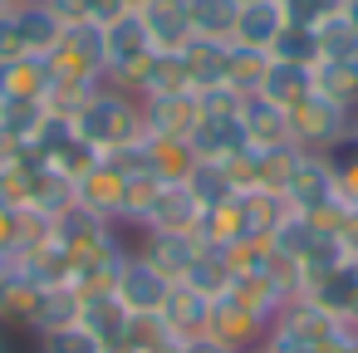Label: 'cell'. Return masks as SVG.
<instances>
[{
	"label": "cell",
	"instance_id": "cell-12",
	"mask_svg": "<svg viewBox=\"0 0 358 353\" xmlns=\"http://www.w3.org/2000/svg\"><path fill=\"white\" fill-rule=\"evenodd\" d=\"M143 123L152 138H192V128L201 123V103L192 89L157 94V99H143Z\"/></svg>",
	"mask_w": 358,
	"mask_h": 353
},
{
	"label": "cell",
	"instance_id": "cell-39",
	"mask_svg": "<svg viewBox=\"0 0 358 353\" xmlns=\"http://www.w3.org/2000/svg\"><path fill=\"white\" fill-rule=\"evenodd\" d=\"M226 260H231L236 280L241 275H265L270 260H275V245H270V236H241L236 245H226Z\"/></svg>",
	"mask_w": 358,
	"mask_h": 353
},
{
	"label": "cell",
	"instance_id": "cell-38",
	"mask_svg": "<svg viewBox=\"0 0 358 353\" xmlns=\"http://www.w3.org/2000/svg\"><path fill=\"white\" fill-rule=\"evenodd\" d=\"M45 6L64 20V25H103L118 10H128L123 0H45Z\"/></svg>",
	"mask_w": 358,
	"mask_h": 353
},
{
	"label": "cell",
	"instance_id": "cell-58",
	"mask_svg": "<svg viewBox=\"0 0 358 353\" xmlns=\"http://www.w3.org/2000/svg\"><path fill=\"white\" fill-rule=\"evenodd\" d=\"M353 270H358V260H353Z\"/></svg>",
	"mask_w": 358,
	"mask_h": 353
},
{
	"label": "cell",
	"instance_id": "cell-55",
	"mask_svg": "<svg viewBox=\"0 0 358 353\" xmlns=\"http://www.w3.org/2000/svg\"><path fill=\"white\" fill-rule=\"evenodd\" d=\"M245 353H270V348H265V343H260V348H245Z\"/></svg>",
	"mask_w": 358,
	"mask_h": 353
},
{
	"label": "cell",
	"instance_id": "cell-60",
	"mask_svg": "<svg viewBox=\"0 0 358 353\" xmlns=\"http://www.w3.org/2000/svg\"><path fill=\"white\" fill-rule=\"evenodd\" d=\"M241 6H245V0H241Z\"/></svg>",
	"mask_w": 358,
	"mask_h": 353
},
{
	"label": "cell",
	"instance_id": "cell-29",
	"mask_svg": "<svg viewBox=\"0 0 358 353\" xmlns=\"http://www.w3.org/2000/svg\"><path fill=\"white\" fill-rule=\"evenodd\" d=\"M192 10V35L196 40H236V15H241V0H187Z\"/></svg>",
	"mask_w": 358,
	"mask_h": 353
},
{
	"label": "cell",
	"instance_id": "cell-27",
	"mask_svg": "<svg viewBox=\"0 0 358 353\" xmlns=\"http://www.w3.org/2000/svg\"><path fill=\"white\" fill-rule=\"evenodd\" d=\"M226 55H231V45H221V40H192L182 50V69H187L192 94L211 89V84H226Z\"/></svg>",
	"mask_w": 358,
	"mask_h": 353
},
{
	"label": "cell",
	"instance_id": "cell-15",
	"mask_svg": "<svg viewBox=\"0 0 358 353\" xmlns=\"http://www.w3.org/2000/svg\"><path fill=\"white\" fill-rule=\"evenodd\" d=\"M187 143H192V152H196L201 162H226V157H236L241 147H250L241 113H236V118H206V113H201V123L192 128Z\"/></svg>",
	"mask_w": 358,
	"mask_h": 353
},
{
	"label": "cell",
	"instance_id": "cell-45",
	"mask_svg": "<svg viewBox=\"0 0 358 353\" xmlns=\"http://www.w3.org/2000/svg\"><path fill=\"white\" fill-rule=\"evenodd\" d=\"M343 6H348V0H289V20H299V25L319 30V25L338 20V15H343Z\"/></svg>",
	"mask_w": 358,
	"mask_h": 353
},
{
	"label": "cell",
	"instance_id": "cell-10",
	"mask_svg": "<svg viewBox=\"0 0 358 353\" xmlns=\"http://www.w3.org/2000/svg\"><path fill=\"white\" fill-rule=\"evenodd\" d=\"M123 192H128V172H118L108 157H103L99 167H89V172L74 182V201L89 206L94 216L113 221V226H123Z\"/></svg>",
	"mask_w": 358,
	"mask_h": 353
},
{
	"label": "cell",
	"instance_id": "cell-14",
	"mask_svg": "<svg viewBox=\"0 0 358 353\" xmlns=\"http://www.w3.org/2000/svg\"><path fill=\"white\" fill-rule=\"evenodd\" d=\"M10 270H20L30 284H40V289H50V284H69V275H74V265H69V250L50 236V240H35V245H25V250H15L10 255Z\"/></svg>",
	"mask_w": 358,
	"mask_h": 353
},
{
	"label": "cell",
	"instance_id": "cell-35",
	"mask_svg": "<svg viewBox=\"0 0 358 353\" xmlns=\"http://www.w3.org/2000/svg\"><path fill=\"white\" fill-rule=\"evenodd\" d=\"M265 64H270V55L231 45V55H226V84H231L236 94H245V99H250V94L260 89V79H265Z\"/></svg>",
	"mask_w": 358,
	"mask_h": 353
},
{
	"label": "cell",
	"instance_id": "cell-9",
	"mask_svg": "<svg viewBox=\"0 0 358 353\" xmlns=\"http://www.w3.org/2000/svg\"><path fill=\"white\" fill-rule=\"evenodd\" d=\"M143 15V30L152 40L157 55H182L196 35H192V10H187V0H143L138 6Z\"/></svg>",
	"mask_w": 358,
	"mask_h": 353
},
{
	"label": "cell",
	"instance_id": "cell-41",
	"mask_svg": "<svg viewBox=\"0 0 358 353\" xmlns=\"http://www.w3.org/2000/svg\"><path fill=\"white\" fill-rule=\"evenodd\" d=\"M35 348L40 353H108L84 324H64V329H50V333H40L35 338Z\"/></svg>",
	"mask_w": 358,
	"mask_h": 353
},
{
	"label": "cell",
	"instance_id": "cell-61",
	"mask_svg": "<svg viewBox=\"0 0 358 353\" xmlns=\"http://www.w3.org/2000/svg\"><path fill=\"white\" fill-rule=\"evenodd\" d=\"M353 329H358V324H353Z\"/></svg>",
	"mask_w": 358,
	"mask_h": 353
},
{
	"label": "cell",
	"instance_id": "cell-46",
	"mask_svg": "<svg viewBox=\"0 0 358 353\" xmlns=\"http://www.w3.org/2000/svg\"><path fill=\"white\" fill-rule=\"evenodd\" d=\"M20 250V211L0 201V260H10Z\"/></svg>",
	"mask_w": 358,
	"mask_h": 353
},
{
	"label": "cell",
	"instance_id": "cell-28",
	"mask_svg": "<svg viewBox=\"0 0 358 353\" xmlns=\"http://www.w3.org/2000/svg\"><path fill=\"white\" fill-rule=\"evenodd\" d=\"M314 94L358 113V59H319L314 64Z\"/></svg>",
	"mask_w": 358,
	"mask_h": 353
},
{
	"label": "cell",
	"instance_id": "cell-59",
	"mask_svg": "<svg viewBox=\"0 0 358 353\" xmlns=\"http://www.w3.org/2000/svg\"><path fill=\"white\" fill-rule=\"evenodd\" d=\"M285 6H289V0H285Z\"/></svg>",
	"mask_w": 358,
	"mask_h": 353
},
{
	"label": "cell",
	"instance_id": "cell-20",
	"mask_svg": "<svg viewBox=\"0 0 358 353\" xmlns=\"http://www.w3.org/2000/svg\"><path fill=\"white\" fill-rule=\"evenodd\" d=\"M143 152H148V172H152L157 182H167V187L187 182L192 167L201 162L187 138H152V133H148V138H143Z\"/></svg>",
	"mask_w": 358,
	"mask_h": 353
},
{
	"label": "cell",
	"instance_id": "cell-1",
	"mask_svg": "<svg viewBox=\"0 0 358 353\" xmlns=\"http://www.w3.org/2000/svg\"><path fill=\"white\" fill-rule=\"evenodd\" d=\"M79 138L94 143L103 157L118 152V147H133L148 138V123H143V99H133L128 89H113V84H99L94 99L79 108L74 118Z\"/></svg>",
	"mask_w": 358,
	"mask_h": 353
},
{
	"label": "cell",
	"instance_id": "cell-22",
	"mask_svg": "<svg viewBox=\"0 0 358 353\" xmlns=\"http://www.w3.org/2000/svg\"><path fill=\"white\" fill-rule=\"evenodd\" d=\"M241 123H245V143H250V147H285V143H289V113L275 108V103L260 99V94L245 99Z\"/></svg>",
	"mask_w": 358,
	"mask_h": 353
},
{
	"label": "cell",
	"instance_id": "cell-51",
	"mask_svg": "<svg viewBox=\"0 0 358 353\" xmlns=\"http://www.w3.org/2000/svg\"><path fill=\"white\" fill-rule=\"evenodd\" d=\"M343 20H348V30L358 35V0H348V6H343Z\"/></svg>",
	"mask_w": 358,
	"mask_h": 353
},
{
	"label": "cell",
	"instance_id": "cell-16",
	"mask_svg": "<svg viewBox=\"0 0 358 353\" xmlns=\"http://www.w3.org/2000/svg\"><path fill=\"white\" fill-rule=\"evenodd\" d=\"M196 226H201V201L192 196V187H187V182H177V187H162V192H157V206H152V216H148V226H143V231H177V236H196Z\"/></svg>",
	"mask_w": 358,
	"mask_h": 353
},
{
	"label": "cell",
	"instance_id": "cell-40",
	"mask_svg": "<svg viewBox=\"0 0 358 353\" xmlns=\"http://www.w3.org/2000/svg\"><path fill=\"white\" fill-rule=\"evenodd\" d=\"M45 103H35V99H0V128H6L10 138H20V143H30L35 138V128L45 123Z\"/></svg>",
	"mask_w": 358,
	"mask_h": 353
},
{
	"label": "cell",
	"instance_id": "cell-3",
	"mask_svg": "<svg viewBox=\"0 0 358 353\" xmlns=\"http://www.w3.org/2000/svg\"><path fill=\"white\" fill-rule=\"evenodd\" d=\"M348 133H353V113L324 94H309L304 103L289 108V143L299 152H334Z\"/></svg>",
	"mask_w": 358,
	"mask_h": 353
},
{
	"label": "cell",
	"instance_id": "cell-42",
	"mask_svg": "<svg viewBox=\"0 0 358 353\" xmlns=\"http://www.w3.org/2000/svg\"><path fill=\"white\" fill-rule=\"evenodd\" d=\"M99 162H103V152H99L94 143H84L79 133H74V138H69V143L50 157V167H55L59 177H69V182H79V177H84L89 167H99Z\"/></svg>",
	"mask_w": 358,
	"mask_h": 353
},
{
	"label": "cell",
	"instance_id": "cell-32",
	"mask_svg": "<svg viewBox=\"0 0 358 353\" xmlns=\"http://www.w3.org/2000/svg\"><path fill=\"white\" fill-rule=\"evenodd\" d=\"M167 182H157L152 172H128V192H123V231H143L152 206H157V192Z\"/></svg>",
	"mask_w": 358,
	"mask_h": 353
},
{
	"label": "cell",
	"instance_id": "cell-7",
	"mask_svg": "<svg viewBox=\"0 0 358 353\" xmlns=\"http://www.w3.org/2000/svg\"><path fill=\"white\" fill-rule=\"evenodd\" d=\"M113 294H118V304H123L128 314H157V309L167 304V294H172V280H162V275H157L138 250H128V260H123V270H118Z\"/></svg>",
	"mask_w": 358,
	"mask_h": 353
},
{
	"label": "cell",
	"instance_id": "cell-6",
	"mask_svg": "<svg viewBox=\"0 0 358 353\" xmlns=\"http://www.w3.org/2000/svg\"><path fill=\"white\" fill-rule=\"evenodd\" d=\"M285 201H289V211H299V216H314V211L338 206L329 152H299V157H294V172H289V182H285Z\"/></svg>",
	"mask_w": 358,
	"mask_h": 353
},
{
	"label": "cell",
	"instance_id": "cell-36",
	"mask_svg": "<svg viewBox=\"0 0 358 353\" xmlns=\"http://www.w3.org/2000/svg\"><path fill=\"white\" fill-rule=\"evenodd\" d=\"M245 201V221H250V236H270L285 216H289V201L285 192H241Z\"/></svg>",
	"mask_w": 358,
	"mask_h": 353
},
{
	"label": "cell",
	"instance_id": "cell-54",
	"mask_svg": "<svg viewBox=\"0 0 358 353\" xmlns=\"http://www.w3.org/2000/svg\"><path fill=\"white\" fill-rule=\"evenodd\" d=\"M6 270H10V260H0V280H6Z\"/></svg>",
	"mask_w": 358,
	"mask_h": 353
},
{
	"label": "cell",
	"instance_id": "cell-57",
	"mask_svg": "<svg viewBox=\"0 0 358 353\" xmlns=\"http://www.w3.org/2000/svg\"><path fill=\"white\" fill-rule=\"evenodd\" d=\"M15 6H25V0H15Z\"/></svg>",
	"mask_w": 358,
	"mask_h": 353
},
{
	"label": "cell",
	"instance_id": "cell-30",
	"mask_svg": "<svg viewBox=\"0 0 358 353\" xmlns=\"http://www.w3.org/2000/svg\"><path fill=\"white\" fill-rule=\"evenodd\" d=\"M79 309H84V294L74 284H50L40 289V309H35V324L30 333H50V329H64V324H79Z\"/></svg>",
	"mask_w": 358,
	"mask_h": 353
},
{
	"label": "cell",
	"instance_id": "cell-50",
	"mask_svg": "<svg viewBox=\"0 0 358 353\" xmlns=\"http://www.w3.org/2000/svg\"><path fill=\"white\" fill-rule=\"evenodd\" d=\"M177 353H226V348H216L211 338H192V343H182Z\"/></svg>",
	"mask_w": 358,
	"mask_h": 353
},
{
	"label": "cell",
	"instance_id": "cell-8",
	"mask_svg": "<svg viewBox=\"0 0 358 353\" xmlns=\"http://www.w3.org/2000/svg\"><path fill=\"white\" fill-rule=\"evenodd\" d=\"M133 250H138L162 280L182 284L187 270H192V260H196V250H201V240H196V236H177V231H138Z\"/></svg>",
	"mask_w": 358,
	"mask_h": 353
},
{
	"label": "cell",
	"instance_id": "cell-53",
	"mask_svg": "<svg viewBox=\"0 0 358 353\" xmlns=\"http://www.w3.org/2000/svg\"><path fill=\"white\" fill-rule=\"evenodd\" d=\"M6 10H15V0H0V15H6Z\"/></svg>",
	"mask_w": 358,
	"mask_h": 353
},
{
	"label": "cell",
	"instance_id": "cell-24",
	"mask_svg": "<svg viewBox=\"0 0 358 353\" xmlns=\"http://www.w3.org/2000/svg\"><path fill=\"white\" fill-rule=\"evenodd\" d=\"M35 309H40V284H30L20 270H6V280H0V329L30 333Z\"/></svg>",
	"mask_w": 358,
	"mask_h": 353
},
{
	"label": "cell",
	"instance_id": "cell-25",
	"mask_svg": "<svg viewBox=\"0 0 358 353\" xmlns=\"http://www.w3.org/2000/svg\"><path fill=\"white\" fill-rule=\"evenodd\" d=\"M241 236H250V221H245V201H241V192L201 211L196 240H206V245H236Z\"/></svg>",
	"mask_w": 358,
	"mask_h": 353
},
{
	"label": "cell",
	"instance_id": "cell-37",
	"mask_svg": "<svg viewBox=\"0 0 358 353\" xmlns=\"http://www.w3.org/2000/svg\"><path fill=\"white\" fill-rule=\"evenodd\" d=\"M187 187H192V196L201 201V211L216 206V201H226V196H236V182H231V172H226L221 162H196L192 177H187Z\"/></svg>",
	"mask_w": 358,
	"mask_h": 353
},
{
	"label": "cell",
	"instance_id": "cell-26",
	"mask_svg": "<svg viewBox=\"0 0 358 353\" xmlns=\"http://www.w3.org/2000/svg\"><path fill=\"white\" fill-rule=\"evenodd\" d=\"M182 284H192V289L206 294V299H221V294L236 284V270H231V260H226V245H206V240H201V250H196V260H192V270H187Z\"/></svg>",
	"mask_w": 358,
	"mask_h": 353
},
{
	"label": "cell",
	"instance_id": "cell-23",
	"mask_svg": "<svg viewBox=\"0 0 358 353\" xmlns=\"http://www.w3.org/2000/svg\"><path fill=\"white\" fill-rule=\"evenodd\" d=\"M50 79L55 74H50V64L40 55H20L10 64H0V99H35V103H45Z\"/></svg>",
	"mask_w": 358,
	"mask_h": 353
},
{
	"label": "cell",
	"instance_id": "cell-21",
	"mask_svg": "<svg viewBox=\"0 0 358 353\" xmlns=\"http://www.w3.org/2000/svg\"><path fill=\"white\" fill-rule=\"evenodd\" d=\"M133 99H157V94H182V89H192L187 84V69H182V55H157L152 50V59L123 84Z\"/></svg>",
	"mask_w": 358,
	"mask_h": 353
},
{
	"label": "cell",
	"instance_id": "cell-49",
	"mask_svg": "<svg viewBox=\"0 0 358 353\" xmlns=\"http://www.w3.org/2000/svg\"><path fill=\"white\" fill-rule=\"evenodd\" d=\"M20 152H25V143H20V138H10L6 128H0V167H6V162H15Z\"/></svg>",
	"mask_w": 358,
	"mask_h": 353
},
{
	"label": "cell",
	"instance_id": "cell-2",
	"mask_svg": "<svg viewBox=\"0 0 358 353\" xmlns=\"http://www.w3.org/2000/svg\"><path fill=\"white\" fill-rule=\"evenodd\" d=\"M99 30H103V84L123 89V84L152 59V40H148V30H143V15L128 6V10H118L113 20H103Z\"/></svg>",
	"mask_w": 358,
	"mask_h": 353
},
{
	"label": "cell",
	"instance_id": "cell-31",
	"mask_svg": "<svg viewBox=\"0 0 358 353\" xmlns=\"http://www.w3.org/2000/svg\"><path fill=\"white\" fill-rule=\"evenodd\" d=\"M231 294H236L241 304H250V309H255L260 319H270V324H275V314L294 299V294H289L275 275H241V280L231 284Z\"/></svg>",
	"mask_w": 358,
	"mask_h": 353
},
{
	"label": "cell",
	"instance_id": "cell-34",
	"mask_svg": "<svg viewBox=\"0 0 358 353\" xmlns=\"http://www.w3.org/2000/svg\"><path fill=\"white\" fill-rule=\"evenodd\" d=\"M329 162H334V192H338V206H353V211H358V133H348V138L329 152Z\"/></svg>",
	"mask_w": 358,
	"mask_h": 353
},
{
	"label": "cell",
	"instance_id": "cell-33",
	"mask_svg": "<svg viewBox=\"0 0 358 353\" xmlns=\"http://www.w3.org/2000/svg\"><path fill=\"white\" fill-rule=\"evenodd\" d=\"M270 59H285V64H319V35L309 30V25H299V20H289L285 30H280V40L270 45Z\"/></svg>",
	"mask_w": 358,
	"mask_h": 353
},
{
	"label": "cell",
	"instance_id": "cell-5",
	"mask_svg": "<svg viewBox=\"0 0 358 353\" xmlns=\"http://www.w3.org/2000/svg\"><path fill=\"white\" fill-rule=\"evenodd\" d=\"M270 333V319H260L250 304H241L231 289L221 299H211V319H206V338L226 353H245V348H260Z\"/></svg>",
	"mask_w": 358,
	"mask_h": 353
},
{
	"label": "cell",
	"instance_id": "cell-13",
	"mask_svg": "<svg viewBox=\"0 0 358 353\" xmlns=\"http://www.w3.org/2000/svg\"><path fill=\"white\" fill-rule=\"evenodd\" d=\"M157 319L167 324V333L177 343H192V338H206V319H211V299L196 294L192 284H172L167 304L157 309Z\"/></svg>",
	"mask_w": 358,
	"mask_h": 353
},
{
	"label": "cell",
	"instance_id": "cell-48",
	"mask_svg": "<svg viewBox=\"0 0 358 353\" xmlns=\"http://www.w3.org/2000/svg\"><path fill=\"white\" fill-rule=\"evenodd\" d=\"M334 236L343 240L348 260H358V211H353V206H343V216H338V231H334Z\"/></svg>",
	"mask_w": 358,
	"mask_h": 353
},
{
	"label": "cell",
	"instance_id": "cell-44",
	"mask_svg": "<svg viewBox=\"0 0 358 353\" xmlns=\"http://www.w3.org/2000/svg\"><path fill=\"white\" fill-rule=\"evenodd\" d=\"M196 103L206 118H236L245 108V94H236L231 84H211V89H196Z\"/></svg>",
	"mask_w": 358,
	"mask_h": 353
},
{
	"label": "cell",
	"instance_id": "cell-11",
	"mask_svg": "<svg viewBox=\"0 0 358 353\" xmlns=\"http://www.w3.org/2000/svg\"><path fill=\"white\" fill-rule=\"evenodd\" d=\"M285 25H289V6H285V0H245L241 15H236V40L231 45L270 55V45L280 40Z\"/></svg>",
	"mask_w": 358,
	"mask_h": 353
},
{
	"label": "cell",
	"instance_id": "cell-52",
	"mask_svg": "<svg viewBox=\"0 0 358 353\" xmlns=\"http://www.w3.org/2000/svg\"><path fill=\"white\" fill-rule=\"evenodd\" d=\"M0 353H15L10 348V329H0Z\"/></svg>",
	"mask_w": 358,
	"mask_h": 353
},
{
	"label": "cell",
	"instance_id": "cell-17",
	"mask_svg": "<svg viewBox=\"0 0 358 353\" xmlns=\"http://www.w3.org/2000/svg\"><path fill=\"white\" fill-rule=\"evenodd\" d=\"M260 99H270L275 108H294V103H304L309 94H314V69L309 64H285V59H270L265 64V79H260V89H255Z\"/></svg>",
	"mask_w": 358,
	"mask_h": 353
},
{
	"label": "cell",
	"instance_id": "cell-18",
	"mask_svg": "<svg viewBox=\"0 0 358 353\" xmlns=\"http://www.w3.org/2000/svg\"><path fill=\"white\" fill-rule=\"evenodd\" d=\"M10 15H15V30H20V50L25 55H40L45 59L59 45V35H64V20L45 6V0H25V6H15Z\"/></svg>",
	"mask_w": 358,
	"mask_h": 353
},
{
	"label": "cell",
	"instance_id": "cell-4",
	"mask_svg": "<svg viewBox=\"0 0 358 353\" xmlns=\"http://www.w3.org/2000/svg\"><path fill=\"white\" fill-rule=\"evenodd\" d=\"M55 79H84L103 84V30L99 25H64L59 45L45 55Z\"/></svg>",
	"mask_w": 358,
	"mask_h": 353
},
{
	"label": "cell",
	"instance_id": "cell-19",
	"mask_svg": "<svg viewBox=\"0 0 358 353\" xmlns=\"http://www.w3.org/2000/svg\"><path fill=\"white\" fill-rule=\"evenodd\" d=\"M79 324H84V329H89V333H94V338H99L108 353H113V348L128 338V324H133V314H128V309L118 304V294L108 289V294H89V299H84V309H79Z\"/></svg>",
	"mask_w": 358,
	"mask_h": 353
},
{
	"label": "cell",
	"instance_id": "cell-43",
	"mask_svg": "<svg viewBox=\"0 0 358 353\" xmlns=\"http://www.w3.org/2000/svg\"><path fill=\"white\" fill-rule=\"evenodd\" d=\"M314 35H319V59H358V35L348 30L343 15L329 20V25H319Z\"/></svg>",
	"mask_w": 358,
	"mask_h": 353
},
{
	"label": "cell",
	"instance_id": "cell-56",
	"mask_svg": "<svg viewBox=\"0 0 358 353\" xmlns=\"http://www.w3.org/2000/svg\"><path fill=\"white\" fill-rule=\"evenodd\" d=\"M123 6H133V10H138V6H143V0H123Z\"/></svg>",
	"mask_w": 358,
	"mask_h": 353
},
{
	"label": "cell",
	"instance_id": "cell-47",
	"mask_svg": "<svg viewBox=\"0 0 358 353\" xmlns=\"http://www.w3.org/2000/svg\"><path fill=\"white\" fill-rule=\"evenodd\" d=\"M25 50H20V30H15V15L6 10L0 15V64H10V59H20Z\"/></svg>",
	"mask_w": 358,
	"mask_h": 353
}]
</instances>
